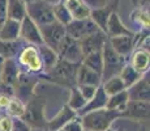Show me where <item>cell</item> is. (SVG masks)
Here are the masks:
<instances>
[{"mask_svg": "<svg viewBox=\"0 0 150 131\" xmlns=\"http://www.w3.org/2000/svg\"><path fill=\"white\" fill-rule=\"evenodd\" d=\"M20 72L21 71H20L18 63H17V60H14V58L4 59L1 67V74H0V83L7 84V85H11L14 88Z\"/></svg>", "mask_w": 150, "mask_h": 131, "instance_id": "cell-12", "label": "cell"}, {"mask_svg": "<svg viewBox=\"0 0 150 131\" xmlns=\"http://www.w3.org/2000/svg\"><path fill=\"white\" fill-rule=\"evenodd\" d=\"M81 84L99 87L102 84V76H100V74H98V72L93 71L91 68L80 63L79 69H77V75H76V85H81Z\"/></svg>", "mask_w": 150, "mask_h": 131, "instance_id": "cell-15", "label": "cell"}, {"mask_svg": "<svg viewBox=\"0 0 150 131\" xmlns=\"http://www.w3.org/2000/svg\"><path fill=\"white\" fill-rule=\"evenodd\" d=\"M20 38L25 41V42H28L29 45H34V46H39L43 43L39 26L29 16H25L20 21Z\"/></svg>", "mask_w": 150, "mask_h": 131, "instance_id": "cell-10", "label": "cell"}, {"mask_svg": "<svg viewBox=\"0 0 150 131\" xmlns=\"http://www.w3.org/2000/svg\"><path fill=\"white\" fill-rule=\"evenodd\" d=\"M0 39L1 41H17L20 39V21L7 19L0 26Z\"/></svg>", "mask_w": 150, "mask_h": 131, "instance_id": "cell-21", "label": "cell"}, {"mask_svg": "<svg viewBox=\"0 0 150 131\" xmlns=\"http://www.w3.org/2000/svg\"><path fill=\"white\" fill-rule=\"evenodd\" d=\"M82 1L85 3L90 9H94V8H100V7L108 5L110 0H82Z\"/></svg>", "mask_w": 150, "mask_h": 131, "instance_id": "cell-37", "label": "cell"}, {"mask_svg": "<svg viewBox=\"0 0 150 131\" xmlns=\"http://www.w3.org/2000/svg\"><path fill=\"white\" fill-rule=\"evenodd\" d=\"M102 88L107 96H112V94H115V93H119V92L124 91V89H125V85H124L123 80L120 79L119 75H116V76H112V77H110L107 80L103 81Z\"/></svg>", "mask_w": 150, "mask_h": 131, "instance_id": "cell-29", "label": "cell"}, {"mask_svg": "<svg viewBox=\"0 0 150 131\" xmlns=\"http://www.w3.org/2000/svg\"><path fill=\"white\" fill-rule=\"evenodd\" d=\"M149 101L128 100L120 117H127L128 119H132V121L146 123L149 121Z\"/></svg>", "mask_w": 150, "mask_h": 131, "instance_id": "cell-8", "label": "cell"}, {"mask_svg": "<svg viewBox=\"0 0 150 131\" xmlns=\"http://www.w3.org/2000/svg\"><path fill=\"white\" fill-rule=\"evenodd\" d=\"M68 9L72 20H82L90 16V8L82 0H62Z\"/></svg>", "mask_w": 150, "mask_h": 131, "instance_id": "cell-17", "label": "cell"}, {"mask_svg": "<svg viewBox=\"0 0 150 131\" xmlns=\"http://www.w3.org/2000/svg\"><path fill=\"white\" fill-rule=\"evenodd\" d=\"M77 88H79V91L81 92V94L83 96V98H85L86 101H89L94 94H96L98 87L89 85V84H81V85H77Z\"/></svg>", "mask_w": 150, "mask_h": 131, "instance_id": "cell-35", "label": "cell"}, {"mask_svg": "<svg viewBox=\"0 0 150 131\" xmlns=\"http://www.w3.org/2000/svg\"><path fill=\"white\" fill-rule=\"evenodd\" d=\"M57 131H83L81 118H80L79 115H76V117H73L72 119H69L67 123Z\"/></svg>", "mask_w": 150, "mask_h": 131, "instance_id": "cell-33", "label": "cell"}, {"mask_svg": "<svg viewBox=\"0 0 150 131\" xmlns=\"http://www.w3.org/2000/svg\"><path fill=\"white\" fill-rule=\"evenodd\" d=\"M57 55H59V59H64L72 63H81L83 54L81 46H80V41L71 38L65 34L64 39H63L59 50H57Z\"/></svg>", "mask_w": 150, "mask_h": 131, "instance_id": "cell-9", "label": "cell"}, {"mask_svg": "<svg viewBox=\"0 0 150 131\" xmlns=\"http://www.w3.org/2000/svg\"><path fill=\"white\" fill-rule=\"evenodd\" d=\"M107 131H125V130H123V129H116V127H115V129H112V127L110 126Z\"/></svg>", "mask_w": 150, "mask_h": 131, "instance_id": "cell-40", "label": "cell"}, {"mask_svg": "<svg viewBox=\"0 0 150 131\" xmlns=\"http://www.w3.org/2000/svg\"><path fill=\"white\" fill-rule=\"evenodd\" d=\"M7 114L9 117H22L25 114V110H26V105L22 102V100H20L17 96H12L9 98V102H8L7 107Z\"/></svg>", "mask_w": 150, "mask_h": 131, "instance_id": "cell-30", "label": "cell"}, {"mask_svg": "<svg viewBox=\"0 0 150 131\" xmlns=\"http://www.w3.org/2000/svg\"><path fill=\"white\" fill-rule=\"evenodd\" d=\"M137 72L140 74H146L149 71V66H150V52L149 50L145 49H137L136 51L132 54L131 58V63H129Z\"/></svg>", "mask_w": 150, "mask_h": 131, "instance_id": "cell-20", "label": "cell"}, {"mask_svg": "<svg viewBox=\"0 0 150 131\" xmlns=\"http://www.w3.org/2000/svg\"><path fill=\"white\" fill-rule=\"evenodd\" d=\"M52 9H54V16H55V20L59 21L60 24L63 25H68L69 22L72 21V17L69 14L68 9L65 8V5L63 4V1H59L56 4H52Z\"/></svg>", "mask_w": 150, "mask_h": 131, "instance_id": "cell-32", "label": "cell"}, {"mask_svg": "<svg viewBox=\"0 0 150 131\" xmlns=\"http://www.w3.org/2000/svg\"><path fill=\"white\" fill-rule=\"evenodd\" d=\"M31 126L21 117L12 118V130L11 131H30Z\"/></svg>", "mask_w": 150, "mask_h": 131, "instance_id": "cell-34", "label": "cell"}, {"mask_svg": "<svg viewBox=\"0 0 150 131\" xmlns=\"http://www.w3.org/2000/svg\"><path fill=\"white\" fill-rule=\"evenodd\" d=\"M98 30H100V29L91 21L90 17L82 19V20H72L68 25H65L67 36H69L71 38L76 41H81L86 36H89L91 33H96Z\"/></svg>", "mask_w": 150, "mask_h": 131, "instance_id": "cell-7", "label": "cell"}, {"mask_svg": "<svg viewBox=\"0 0 150 131\" xmlns=\"http://www.w3.org/2000/svg\"><path fill=\"white\" fill-rule=\"evenodd\" d=\"M26 14L38 26L55 21L52 4L45 0H37V1L26 4Z\"/></svg>", "mask_w": 150, "mask_h": 131, "instance_id": "cell-4", "label": "cell"}, {"mask_svg": "<svg viewBox=\"0 0 150 131\" xmlns=\"http://www.w3.org/2000/svg\"><path fill=\"white\" fill-rule=\"evenodd\" d=\"M150 84L149 76L146 77V74H144L138 81L133 84L132 87L127 88L129 100H140V101H149L150 98Z\"/></svg>", "mask_w": 150, "mask_h": 131, "instance_id": "cell-14", "label": "cell"}, {"mask_svg": "<svg viewBox=\"0 0 150 131\" xmlns=\"http://www.w3.org/2000/svg\"><path fill=\"white\" fill-rule=\"evenodd\" d=\"M140 131H149V127H146V126H144L142 129H141Z\"/></svg>", "mask_w": 150, "mask_h": 131, "instance_id": "cell-43", "label": "cell"}, {"mask_svg": "<svg viewBox=\"0 0 150 131\" xmlns=\"http://www.w3.org/2000/svg\"><path fill=\"white\" fill-rule=\"evenodd\" d=\"M106 34L108 38L117 36H127V34H133L125 25L122 22L119 14L116 12H111L107 20V25H106Z\"/></svg>", "mask_w": 150, "mask_h": 131, "instance_id": "cell-16", "label": "cell"}, {"mask_svg": "<svg viewBox=\"0 0 150 131\" xmlns=\"http://www.w3.org/2000/svg\"><path fill=\"white\" fill-rule=\"evenodd\" d=\"M39 30H41V34H42L43 43L57 52L65 34H67L65 33V26L55 20V21L50 22V24L39 26Z\"/></svg>", "mask_w": 150, "mask_h": 131, "instance_id": "cell-5", "label": "cell"}, {"mask_svg": "<svg viewBox=\"0 0 150 131\" xmlns=\"http://www.w3.org/2000/svg\"><path fill=\"white\" fill-rule=\"evenodd\" d=\"M128 100H129L128 98V92H127V89H124V91L119 92V93H115V94H112V96H108L106 107L110 109V110H116V112H120V114H122V112L124 110V107H125Z\"/></svg>", "mask_w": 150, "mask_h": 131, "instance_id": "cell-26", "label": "cell"}, {"mask_svg": "<svg viewBox=\"0 0 150 131\" xmlns=\"http://www.w3.org/2000/svg\"><path fill=\"white\" fill-rule=\"evenodd\" d=\"M45 1H47V3H50V4H56V3H59V1H62V0H45Z\"/></svg>", "mask_w": 150, "mask_h": 131, "instance_id": "cell-39", "label": "cell"}, {"mask_svg": "<svg viewBox=\"0 0 150 131\" xmlns=\"http://www.w3.org/2000/svg\"><path fill=\"white\" fill-rule=\"evenodd\" d=\"M108 39L107 34L102 30H98L96 33H91L89 36H86L85 38L80 41V46H81L82 54H90V52L96 51H102L103 45L106 43V41Z\"/></svg>", "mask_w": 150, "mask_h": 131, "instance_id": "cell-11", "label": "cell"}, {"mask_svg": "<svg viewBox=\"0 0 150 131\" xmlns=\"http://www.w3.org/2000/svg\"><path fill=\"white\" fill-rule=\"evenodd\" d=\"M76 115L77 114H76V112H74V110H72L68 105H64V106L59 110V113H57V114L55 115V117L51 119L50 122H48V125H47L48 131H57V130H60L69 121V119H72L73 117H76Z\"/></svg>", "mask_w": 150, "mask_h": 131, "instance_id": "cell-19", "label": "cell"}, {"mask_svg": "<svg viewBox=\"0 0 150 131\" xmlns=\"http://www.w3.org/2000/svg\"><path fill=\"white\" fill-rule=\"evenodd\" d=\"M22 42L20 39L17 41H1L0 39V57H3L4 59L8 58H14L16 55H18V52L21 51Z\"/></svg>", "mask_w": 150, "mask_h": 131, "instance_id": "cell-25", "label": "cell"}, {"mask_svg": "<svg viewBox=\"0 0 150 131\" xmlns=\"http://www.w3.org/2000/svg\"><path fill=\"white\" fill-rule=\"evenodd\" d=\"M3 62H4V58L0 57V74H1V67H3Z\"/></svg>", "mask_w": 150, "mask_h": 131, "instance_id": "cell-42", "label": "cell"}, {"mask_svg": "<svg viewBox=\"0 0 150 131\" xmlns=\"http://www.w3.org/2000/svg\"><path fill=\"white\" fill-rule=\"evenodd\" d=\"M7 16L8 19L21 21L26 14V3L24 0H7Z\"/></svg>", "mask_w": 150, "mask_h": 131, "instance_id": "cell-22", "label": "cell"}, {"mask_svg": "<svg viewBox=\"0 0 150 131\" xmlns=\"http://www.w3.org/2000/svg\"><path fill=\"white\" fill-rule=\"evenodd\" d=\"M83 131H90V130H83Z\"/></svg>", "mask_w": 150, "mask_h": 131, "instance_id": "cell-45", "label": "cell"}, {"mask_svg": "<svg viewBox=\"0 0 150 131\" xmlns=\"http://www.w3.org/2000/svg\"><path fill=\"white\" fill-rule=\"evenodd\" d=\"M102 58H103V68H102V83L107 79L116 76L120 74L123 66L127 63V59L119 55L111 47L108 39L102 47Z\"/></svg>", "mask_w": 150, "mask_h": 131, "instance_id": "cell-3", "label": "cell"}, {"mask_svg": "<svg viewBox=\"0 0 150 131\" xmlns=\"http://www.w3.org/2000/svg\"><path fill=\"white\" fill-rule=\"evenodd\" d=\"M88 101L83 98V96L81 94V92L79 91L77 85L71 87V93H69V101H68V106L71 107L72 110H74L77 114V112L82 109L83 106L86 105Z\"/></svg>", "mask_w": 150, "mask_h": 131, "instance_id": "cell-31", "label": "cell"}, {"mask_svg": "<svg viewBox=\"0 0 150 131\" xmlns=\"http://www.w3.org/2000/svg\"><path fill=\"white\" fill-rule=\"evenodd\" d=\"M111 47L123 58L129 57L134 49V34H127V36H117L108 38Z\"/></svg>", "mask_w": 150, "mask_h": 131, "instance_id": "cell-13", "label": "cell"}, {"mask_svg": "<svg viewBox=\"0 0 150 131\" xmlns=\"http://www.w3.org/2000/svg\"><path fill=\"white\" fill-rule=\"evenodd\" d=\"M80 63H72L64 59H59L52 68L46 71V76L54 83L65 87L76 85V75Z\"/></svg>", "mask_w": 150, "mask_h": 131, "instance_id": "cell-2", "label": "cell"}, {"mask_svg": "<svg viewBox=\"0 0 150 131\" xmlns=\"http://www.w3.org/2000/svg\"><path fill=\"white\" fill-rule=\"evenodd\" d=\"M81 63L83 66L91 68L93 71L100 74L102 76V68H103V58H102V51H96V52H90V54L83 55Z\"/></svg>", "mask_w": 150, "mask_h": 131, "instance_id": "cell-27", "label": "cell"}, {"mask_svg": "<svg viewBox=\"0 0 150 131\" xmlns=\"http://www.w3.org/2000/svg\"><path fill=\"white\" fill-rule=\"evenodd\" d=\"M26 4H29V3H33V1H37V0H24Z\"/></svg>", "mask_w": 150, "mask_h": 131, "instance_id": "cell-44", "label": "cell"}, {"mask_svg": "<svg viewBox=\"0 0 150 131\" xmlns=\"http://www.w3.org/2000/svg\"><path fill=\"white\" fill-rule=\"evenodd\" d=\"M144 74H140V72H137L136 69L133 68L129 63H125V64L123 66L122 71H120L119 76L120 79L123 80L124 85H125V89L129 88V87H132L136 81H138L141 79V76H142Z\"/></svg>", "mask_w": 150, "mask_h": 131, "instance_id": "cell-28", "label": "cell"}, {"mask_svg": "<svg viewBox=\"0 0 150 131\" xmlns=\"http://www.w3.org/2000/svg\"><path fill=\"white\" fill-rule=\"evenodd\" d=\"M7 19V0H0V26L4 24Z\"/></svg>", "mask_w": 150, "mask_h": 131, "instance_id": "cell-38", "label": "cell"}, {"mask_svg": "<svg viewBox=\"0 0 150 131\" xmlns=\"http://www.w3.org/2000/svg\"><path fill=\"white\" fill-rule=\"evenodd\" d=\"M30 131H45V130L41 129V127H31Z\"/></svg>", "mask_w": 150, "mask_h": 131, "instance_id": "cell-41", "label": "cell"}, {"mask_svg": "<svg viewBox=\"0 0 150 131\" xmlns=\"http://www.w3.org/2000/svg\"><path fill=\"white\" fill-rule=\"evenodd\" d=\"M81 123L83 130L90 131H107L117 118H120V112L110 110L107 107H100L82 114Z\"/></svg>", "mask_w": 150, "mask_h": 131, "instance_id": "cell-1", "label": "cell"}, {"mask_svg": "<svg viewBox=\"0 0 150 131\" xmlns=\"http://www.w3.org/2000/svg\"><path fill=\"white\" fill-rule=\"evenodd\" d=\"M18 63L25 67L28 74H39L43 71V64L39 57L38 47L34 45H28L18 52Z\"/></svg>", "mask_w": 150, "mask_h": 131, "instance_id": "cell-6", "label": "cell"}, {"mask_svg": "<svg viewBox=\"0 0 150 131\" xmlns=\"http://www.w3.org/2000/svg\"><path fill=\"white\" fill-rule=\"evenodd\" d=\"M37 47H38L39 57H41V60H42L43 69H45V71H48V69L52 68L55 66V63L59 60V55H57L56 51L52 50L51 47H48V46L45 45V43L37 46Z\"/></svg>", "mask_w": 150, "mask_h": 131, "instance_id": "cell-23", "label": "cell"}, {"mask_svg": "<svg viewBox=\"0 0 150 131\" xmlns=\"http://www.w3.org/2000/svg\"><path fill=\"white\" fill-rule=\"evenodd\" d=\"M112 11L110 9L108 5L106 7H100V8H94V9H90V20L96 24L98 28L102 31H106V25H107V20L108 16Z\"/></svg>", "mask_w": 150, "mask_h": 131, "instance_id": "cell-24", "label": "cell"}, {"mask_svg": "<svg viewBox=\"0 0 150 131\" xmlns=\"http://www.w3.org/2000/svg\"><path fill=\"white\" fill-rule=\"evenodd\" d=\"M107 100H108V96L106 94V92L103 91L102 88V84L97 88V92L90 100L86 102V105L82 107L80 112H77V115L81 117L82 114L88 112H91V110H96V109H100V107H106V104H107Z\"/></svg>", "mask_w": 150, "mask_h": 131, "instance_id": "cell-18", "label": "cell"}, {"mask_svg": "<svg viewBox=\"0 0 150 131\" xmlns=\"http://www.w3.org/2000/svg\"><path fill=\"white\" fill-rule=\"evenodd\" d=\"M12 130V117L1 115L0 117V131H11Z\"/></svg>", "mask_w": 150, "mask_h": 131, "instance_id": "cell-36", "label": "cell"}]
</instances>
